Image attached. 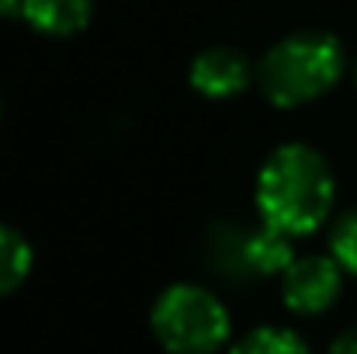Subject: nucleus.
Returning <instances> with one entry per match:
<instances>
[{"mask_svg": "<svg viewBox=\"0 0 357 354\" xmlns=\"http://www.w3.org/2000/svg\"><path fill=\"white\" fill-rule=\"evenodd\" d=\"M24 14V21L42 31V35H77L91 24L94 14V0H21L17 7Z\"/></svg>", "mask_w": 357, "mask_h": 354, "instance_id": "obj_7", "label": "nucleus"}, {"mask_svg": "<svg viewBox=\"0 0 357 354\" xmlns=\"http://www.w3.org/2000/svg\"><path fill=\"white\" fill-rule=\"evenodd\" d=\"M233 354H312L309 344L295 334V330H281V327H257L239 341Z\"/></svg>", "mask_w": 357, "mask_h": 354, "instance_id": "obj_9", "label": "nucleus"}, {"mask_svg": "<svg viewBox=\"0 0 357 354\" xmlns=\"http://www.w3.org/2000/svg\"><path fill=\"white\" fill-rule=\"evenodd\" d=\"M31 271V246L28 239L0 223V295L14 292Z\"/></svg>", "mask_w": 357, "mask_h": 354, "instance_id": "obj_8", "label": "nucleus"}, {"mask_svg": "<svg viewBox=\"0 0 357 354\" xmlns=\"http://www.w3.org/2000/svg\"><path fill=\"white\" fill-rule=\"evenodd\" d=\"M340 288H344V267L337 264L333 253L330 257L305 253L281 271V299L298 316L326 313L340 299Z\"/></svg>", "mask_w": 357, "mask_h": 354, "instance_id": "obj_5", "label": "nucleus"}, {"mask_svg": "<svg viewBox=\"0 0 357 354\" xmlns=\"http://www.w3.org/2000/svg\"><path fill=\"white\" fill-rule=\"evenodd\" d=\"M14 7H21V0H0V14H10Z\"/></svg>", "mask_w": 357, "mask_h": 354, "instance_id": "obj_12", "label": "nucleus"}, {"mask_svg": "<svg viewBox=\"0 0 357 354\" xmlns=\"http://www.w3.org/2000/svg\"><path fill=\"white\" fill-rule=\"evenodd\" d=\"M188 80L205 98H236L239 91L250 87L253 70H250V59L239 49L212 45V49H205V52H198L191 59Z\"/></svg>", "mask_w": 357, "mask_h": 354, "instance_id": "obj_6", "label": "nucleus"}, {"mask_svg": "<svg viewBox=\"0 0 357 354\" xmlns=\"http://www.w3.org/2000/svg\"><path fill=\"white\" fill-rule=\"evenodd\" d=\"M330 354H357V323H354V327H347V330L333 341Z\"/></svg>", "mask_w": 357, "mask_h": 354, "instance_id": "obj_11", "label": "nucleus"}, {"mask_svg": "<svg viewBox=\"0 0 357 354\" xmlns=\"http://www.w3.org/2000/svg\"><path fill=\"white\" fill-rule=\"evenodd\" d=\"M149 327L170 354H212L229 337V313L202 285H170L153 302Z\"/></svg>", "mask_w": 357, "mask_h": 354, "instance_id": "obj_3", "label": "nucleus"}, {"mask_svg": "<svg viewBox=\"0 0 357 354\" xmlns=\"http://www.w3.org/2000/svg\"><path fill=\"white\" fill-rule=\"evenodd\" d=\"M340 73H344L340 38L319 28H305L284 35L264 52L257 66V84L271 105L298 108L305 101L323 98L340 80Z\"/></svg>", "mask_w": 357, "mask_h": 354, "instance_id": "obj_2", "label": "nucleus"}, {"mask_svg": "<svg viewBox=\"0 0 357 354\" xmlns=\"http://www.w3.org/2000/svg\"><path fill=\"white\" fill-rule=\"evenodd\" d=\"M205 260L222 281H250V278H267L281 274L295 253H291V236L274 230L271 223L246 226L236 219L215 223L205 236Z\"/></svg>", "mask_w": 357, "mask_h": 354, "instance_id": "obj_4", "label": "nucleus"}, {"mask_svg": "<svg viewBox=\"0 0 357 354\" xmlns=\"http://www.w3.org/2000/svg\"><path fill=\"white\" fill-rule=\"evenodd\" d=\"M330 250H333L337 264H340L347 274H357V212H347V216L333 226Z\"/></svg>", "mask_w": 357, "mask_h": 354, "instance_id": "obj_10", "label": "nucleus"}, {"mask_svg": "<svg viewBox=\"0 0 357 354\" xmlns=\"http://www.w3.org/2000/svg\"><path fill=\"white\" fill-rule=\"evenodd\" d=\"M333 170L326 156L305 142L278 146L257 174L260 219L288 236L319 230L333 209Z\"/></svg>", "mask_w": 357, "mask_h": 354, "instance_id": "obj_1", "label": "nucleus"}]
</instances>
